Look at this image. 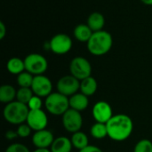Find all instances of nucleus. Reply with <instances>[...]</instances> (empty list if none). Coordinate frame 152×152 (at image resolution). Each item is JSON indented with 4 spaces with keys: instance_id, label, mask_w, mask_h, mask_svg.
I'll use <instances>...</instances> for the list:
<instances>
[{
    "instance_id": "f257e3e1",
    "label": "nucleus",
    "mask_w": 152,
    "mask_h": 152,
    "mask_svg": "<svg viewBox=\"0 0 152 152\" xmlns=\"http://www.w3.org/2000/svg\"><path fill=\"white\" fill-rule=\"evenodd\" d=\"M106 125L108 136L116 142H123L129 138L134 129L131 118L126 114L114 115Z\"/></svg>"
},
{
    "instance_id": "f03ea898",
    "label": "nucleus",
    "mask_w": 152,
    "mask_h": 152,
    "mask_svg": "<svg viewBox=\"0 0 152 152\" xmlns=\"http://www.w3.org/2000/svg\"><path fill=\"white\" fill-rule=\"evenodd\" d=\"M89 53L94 56H102L108 53L113 45V37L106 30L94 32L89 41L86 43Z\"/></svg>"
},
{
    "instance_id": "7ed1b4c3",
    "label": "nucleus",
    "mask_w": 152,
    "mask_h": 152,
    "mask_svg": "<svg viewBox=\"0 0 152 152\" xmlns=\"http://www.w3.org/2000/svg\"><path fill=\"white\" fill-rule=\"evenodd\" d=\"M29 112L28 106L18 101H13L5 105L3 115L4 119L12 125H21L27 121Z\"/></svg>"
},
{
    "instance_id": "20e7f679",
    "label": "nucleus",
    "mask_w": 152,
    "mask_h": 152,
    "mask_svg": "<svg viewBox=\"0 0 152 152\" xmlns=\"http://www.w3.org/2000/svg\"><path fill=\"white\" fill-rule=\"evenodd\" d=\"M45 109L53 115H63L69 109V100L60 93H52L45 102Z\"/></svg>"
},
{
    "instance_id": "39448f33",
    "label": "nucleus",
    "mask_w": 152,
    "mask_h": 152,
    "mask_svg": "<svg viewBox=\"0 0 152 152\" xmlns=\"http://www.w3.org/2000/svg\"><path fill=\"white\" fill-rule=\"evenodd\" d=\"M24 63L26 71L34 76L43 75L48 68L47 60L42 54L36 53L27 55L24 59Z\"/></svg>"
},
{
    "instance_id": "423d86ee",
    "label": "nucleus",
    "mask_w": 152,
    "mask_h": 152,
    "mask_svg": "<svg viewBox=\"0 0 152 152\" xmlns=\"http://www.w3.org/2000/svg\"><path fill=\"white\" fill-rule=\"evenodd\" d=\"M70 75L77 78L79 81L91 77L92 66L87 59L82 56L75 57L69 63Z\"/></svg>"
},
{
    "instance_id": "0eeeda50",
    "label": "nucleus",
    "mask_w": 152,
    "mask_h": 152,
    "mask_svg": "<svg viewBox=\"0 0 152 152\" xmlns=\"http://www.w3.org/2000/svg\"><path fill=\"white\" fill-rule=\"evenodd\" d=\"M48 43L49 49L58 55L68 53L73 46L71 37L65 33H58L54 35Z\"/></svg>"
},
{
    "instance_id": "6e6552de",
    "label": "nucleus",
    "mask_w": 152,
    "mask_h": 152,
    "mask_svg": "<svg viewBox=\"0 0 152 152\" xmlns=\"http://www.w3.org/2000/svg\"><path fill=\"white\" fill-rule=\"evenodd\" d=\"M62 125L64 128L69 133H77L80 131L83 125V118L81 113L73 109H69L62 115Z\"/></svg>"
},
{
    "instance_id": "1a4fd4ad",
    "label": "nucleus",
    "mask_w": 152,
    "mask_h": 152,
    "mask_svg": "<svg viewBox=\"0 0 152 152\" xmlns=\"http://www.w3.org/2000/svg\"><path fill=\"white\" fill-rule=\"evenodd\" d=\"M78 89H80V81L72 75L64 76L57 82L58 93L67 97H70L77 94Z\"/></svg>"
},
{
    "instance_id": "9d476101",
    "label": "nucleus",
    "mask_w": 152,
    "mask_h": 152,
    "mask_svg": "<svg viewBox=\"0 0 152 152\" xmlns=\"http://www.w3.org/2000/svg\"><path fill=\"white\" fill-rule=\"evenodd\" d=\"M31 89L35 95L39 97H47L52 94L53 84L52 81L44 75L34 76L33 83L31 86Z\"/></svg>"
},
{
    "instance_id": "9b49d317",
    "label": "nucleus",
    "mask_w": 152,
    "mask_h": 152,
    "mask_svg": "<svg viewBox=\"0 0 152 152\" xmlns=\"http://www.w3.org/2000/svg\"><path fill=\"white\" fill-rule=\"evenodd\" d=\"M26 122L32 130L37 132L45 129L48 118L45 111L42 110H29Z\"/></svg>"
},
{
    "instance_id": "f8f14e48",
    "label": "nucleus",
    "mask_w": 152,
    "mask_h": 152,
    "mask_svg": "<svg viewBox=\"0 0 152 152\" xmlns=\"http://www.w3.org/2000/svg\"><path fill=\"white\" fill-rule=\"evenodd\" d=\"M93 116L96 122L107 124L113 117L112 109L107 102L100 101L96 102L93 108Z\"/></svg>"
},
{
    "instance_id": "ddd939ff",
    "label": "nucleus",
    "mask_w": 152,
    "mask_h": 152,
    "mask_svg": "<svg viewBox=\"0 0 152 152\" xmlns=\"http://www.w3.org/2000/svg\"><path fill=\"white\" fill-rule=\"evenodd\" d=\"M53 141V133L46 129L37 131L32 136V142L37 149H48L52 146Z\"/></svg>"
},
{
    "instance_id": "4468645a",
    "label": "nucleus",
    "mask_w": 152,
    "mask_h": 152,
    "mask_svg": "<svg viewBox=\"0 0 152 152\" xmlns=\"http://www.w3.org/2000/svg\"><path fill=\"white\" fill-rule=\"evenodd\" d=\"M69 108L79 112L85 110L89 104L88 97L82 93H77L74 95L69 98Z\"/></svg>"
},
{
    "instance_id": "2eb2a0df",
    "label": "nucleus",
    "mask_w": 152,
    "mask_h": 152,
    "mask_svg": "<svg viewBox=\"0 0 152 152\" xmlns=\"http://www.w3.org/2000/svg\"><path fill=\"white\" fill-rule=\"evenodd\" d=\"M86 24L93 30V32L101 31L103 30L105 26V18L102 13L99 12H94L88 16Z\"/></svg>"
},
{
    "instance_id": "dca6fc26",
    "label": "nucleus",
    "mask_w": 152,
    "mask_h": 152,
    "mask_svg": "<svg viewBox=\"0 0 152 152\" xmlns=\"http://www.w3.org/2000/svg\"><path fill=\"white\" fill-rule=\"evenodd\" d=\"M93 30L87 24H78L75 27L73 35L75 38L81 43H87L93 35Z\"/></svg>"
},
{
    "instance_id": "f3484780",
    "label": "nucleus",
    "mask_w": 152,
    "mask_h": 152,
    "mask_svg": "<svg viewBox=\"0 0 152 152\" xmlns=\"http://www.w3.org/2000/svg\"><path fill=\"white\" fill-rule=\"evenodd\" d=\"M72 146L71 140L65 136H60L54 139L50 151L52 152H71Z\"/></svg>"
},
{
    "instance_id": "a211bd4d",
    "label": "nucleus",
    "mask_w": 152,
    "mask_h": 152,
    "mask_svg": "<svg viewBox=\"0 0 152 152\" xmlns=\"http://www.w3.org/2000/svg\"><path fill=\"white\" fill-rule=\"evenodd\" d=\"M97 81L92 76L80 81V91L83 94L86 95L87 97L94 95L97 91Z\"/></svg>"
},
{
    "instance_id": "6ab92c4d",
    "label": "nucleus",
    "mask_w": 152,
    "mask_h": 152,
    "mask_svg": "<svg viewBox=\"0 0 152 152\" xmlns=\"http://www.w3.org/2000/svg\"><path fill=\"white\" fill-rule=\"evenodd\" d=\"M7 70L12 75H19L25 71V63L24 60H21L19 57L11 58L6 64Z\"/></svg>"
},
{
    "instance_id": "aec40b11",
    "label": "nucleus",
    "mask_w": 152,
    "mask_h": 152,
    "mask_svg": "<svg viewBox=\"0 0 152 152\" xmlns=\"http://www.w3.org/2000/svg\"><path fill=\"white\" fill-rule=\"evenodd\" d=\"M17 91L12 86L10 85H4L0 87V101L3 103L8 104L12 102L13 100L16 98Z\"/></svg>"
},
{
    "instance_id": "412c9836",
    "label": "nucleus",
    "mask_w": 152,
    "mask_h": 152,
    "mask_svg": "<svg viewBox=\"0 0 152 152\" xmlns=\"http://www.w3.org/2000/svg\"><path fill=\"white\" fill-rule=\"evenodd\" d=\"M71 142H72V145L73 147H75L76 149L81 151L83 149H85L86 147H87L89 144V141H88V137L87 135L83 133V132H77V133H74L72 134V137H71Z\"/></svg>"
},
{
    "instance_id": "4be33fe9",
    "label": "nucleus",
    "mask_w": 152,
    "mask_h": 152,
    "mask_svg": "<svg viewBox=\"0 0 152 152\" xmlns=\"http://www.w3.org/2000/svg\"><path fill=\"white\" fill-rule=\"evenodd\" d=\"M90 132H91V135L95 139H103L106 136H108L107 125L103 123L96 122L91 127Z\"/></svg>"
},
{
    "instance_id": "5701e85b",
    "label": "nucleus",
    "mask_w": 152,
    "mask_h": 152,
    "mask_svg": "<svg viewBox=\"0 0 152 152\" xmlns=\"http://www.w3.org/2000/svg\"><path fill=\"white\" fill-rule=\"evenodd\" d=\"M34 93L32 91L31 88H27V87H20L18 91H17V95H16V99L18 102L24 103V104H28L29 101L31 100V98L34 96Z\"/></svg>"
},
{
    "instance_id": "b1692460",
    "label": "nucleus",
    "mask_w": 152,
    "mask_h": 152,
    "mask_svg": "<svg viewBox=\"0 0 152 152\" xmlns=\"http://www.w3.org/2000/svg\"><path fill=\"white\" fill-rule=\"evenodd\" d=\"M34 76L28 72V71H23L22 73L19 74L17 77V83L20 87H27V88H31L32 83H33Z\"/></svg>"
},
{
    "instance_id": "393cba45",
    "label": "nucleus",
    "mask_w": 152,
    "mask_h": 152,
    "mask_svg": "<svg viewBox=\"0 0 152 152\" xmlns=\"http://www.w3.org/2000/svg\"><path fill=\"white\" fill-rule=\"evenodd\" d=\"M134 152H152V142L147 139L141 140L135 145Z\"/></svg>"
},
{
    "instance_id": "a878e982",
    "label": "nucleus",
    "mask_w": 152,
    "mask_h": 152,
    "mask_svg": "<svg viewBox=\"0 0 152 152\" xmlns=\"http://www.w3.org/2000/svg\"><path fill=\"white\" fill-rule=\"evenodd\" d=\"M42 105H43V103H42L41 97L37 96V95H34L28 104L29 110H42L41 109Z\"/></svg>"
},
{
    "instance_id": "bb28decb",
    "label": "nucleus",
    "mask_w": 152,
    "mask_h": 152,
    "mask_svg": "<svg viewBox=\"0 0 152 152\" xmlns=\"http://www.w3.org/2000/svg\"><path fill=\"white\" fill-rule=\"evenodd\" d=\"M31 130L32 129L29 127V126L28 124H21V125H19L18 129H17V133H18L19 137L26 138V137L29 136Z\"/></svg>"
},
{
    "instance_id": "cd10ccee",
    "label": "nucleus",
    "mask_w": 152,
    "mask_h": 152,
    "mask_svg": "<svg viewBox=\"0 0 152 152\" xmlns=\"http://www.w3.org/2000/svg\"><path fill=\"white\" fill-rule=\"evenodd\" d=\"M5 152H30L28 148L21 143H13L10 145Z\"/></svg>"
},
{
    "instance_id": "c85d7f7f",
    "label": "nucleus",
    "mask_w": 152,
    "mask_h": 152,
    "mask_svg": "<svg viewBox=\"0 0 152 152\" xmlns=\"http://www.w3.org/2000/svg\"><path fill=\"white\" fill-rule=\"evenodd\" d=\"M79 152H102L101 149H99L96 146H93V145H88L87 147H86L85 149L79 151Z\"/></svg>"
},
{
    "instance_id": "c756f323",
    "label": "nucleus",
    "mask_w": 152,
    "mask_h": 152,
    "mask_svg": "<svg viewBox=\"0 0 152 152\" xmlns=\"http://www.w3.org/2000/svg\"><path fill=\"white\" fill-rule=\"evenodd\" d=\"M5 137H6V139H8V140H13V139L19 137V135H18L17 131L14 132V131H12V130H9V131H7V132L5 133Z\"/></svg>"
},
{
    "instance_id": "7c9ffc66",
    "label": "nucleus",
    "mask_w": 152,
    "mask_h": 152,
    "mask_svg": "<svg viewBox=\"0 0 152 152\" xmlns=\"http://www.w3.org/2000/svg\"><path fill=\"white\" fill-rule=\"evenodd\" d=\"M6 27L3 21H0V39H4V37L6 35Z\"/></svg>"
},
{
    "instance_id": "2f4dec72",
    "label": "nucleus",
    "mask_w": 152,
    "mask_h": 152,
    "mask_svg": "<svg viewBox=\"0 0 152 152\" xmlns=\"http://www.w3.org/2000/svg\"><path fill=\"white\" fill-rule=\"evenodd\" d=\"M141 2L146 5H152V0H141Z\"/></svg>"
},
{
    "instance_id": "473e14b6",
    "label": "nucleus",
    "mask_w": 152,
    "mask_h": 152,
    "mask_svg": "<svg viewBox=\"0 0 152 152\" xmlns=\"http://www.w3.org/2000/svg\"><path fill=\"white\" fill-rule=\"evenodd\" d=\"M33 152H52L51 151H49L48 149H37L35 150Z\"/></svg>"
}]
</instances>
